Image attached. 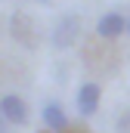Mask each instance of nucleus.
Listing matches in <instances>:
<instances>
[{
    "instance_id": "9d476101",
    "label": "nucleus",
    "mask_w": 130,
    "mask_h": 133,
    "mask_svg": "<svg viewBox=\"0 0 130 133\" xmlns=\"http://www.w3.org/2000/svg\"><path fill=\"white\" fill-rule=\"evenodd\" d=\"M127 34H130V16H127Z\"/></svg>"
},
{
    "instance_id": "7ed1b4c3",
    "label": "nucleus",
    "mask_w": 130,
    "mask_h": 133,
    "mask_svg": "<svg viewBox=\"0 0 130 133\" xmlns=\"http://www.w3.org/2000/svg\"><path fill=\"white\" fill-rule=\"evenodd\" d=\"M0 111H3V118H6L12 127H25V124L31 121V108H28V102L22 99L19 93H6V96L0 99Z\"/></svg>"
},
{
    "instance_id": "0eeeda50",
    "label": "nucleus",
    "mask_w": 130,
    "mask_h": 133,
    "mask_svg": "<svg viewBox=\"0 0 130 133\" xmlns=\"http://www.w3.org/2000/svg\"><path fill=\"white\" fill-rule=\"evenodd\" d=\"M118 133H130V111L121 115V121H118Z\"/></svg>"
},
{
    "instance_id": "6e6552de",
    "label": "nucleus",
    "mask_w": 130,
    "mask_h": 133,
    "mask_svg": "<svg viewBox=\"0 0 130 133\" xmlns=\"http://www.w3.org/2000/svg\"><path fill=\"white\" fill-rule=\"evenodd\" d=\"M9 127H12V124H9V121L3 118V111H0V133H9Z\"/></svg>"
},
{
    "instance_id": "20e7f679",
    "label": "nucleus",
    "mask_w": 130,
    "mask_h": 133,
    "mask_svg": "<svg viewBox=\"0 0 130 133\" xmlns=\"http://www.w3.org/2000/svg\"><path fill=\"white\" fill-rule=\"evenodd\" d=\"M96 34L105 37V40H115V37L127 34V16H121V12H105V16H99Z\"/></svg>"
},
{
    "instance_id": "1a4fd4ad",
    "label": "nucleus",
    "mask_w": 130,
    "mask_h": 133,
    "mask_svg": "<svg viewBox=\"0 0 130 133\" xmlns=\"http://www.w3.org/2000/svg\"><path fill=\"white\" fill-rule=\"evenodd\" d=\"M40 133H68V130H40Z\"/></svg>"
},
{
    "instance_id": "9b49d317",
    "label": "nucleus",
    "mask_w": 130,
    "mask_h": 133,
    "mask_svg": "<svg viewBox=\"0 0 130 133\" xmlns=\"http://www.w3.org/2000/svg\"><path fill=\"white\" fill-rule=\"evenodd\" d=\"M34 3H50V0H34Z\"/></svg>"
},
{
    "instance_id": "f03ea898",
    "label": "nucleus",
    "mask_w": 130,
    "mask_h": 133,
    "mask_svg": "<svg viewBox=\"0 0 130 133\" xmlns=\"http://www.w3.org/2000/svg\"><path fill=\"white\" fill-rule=\"evenodd\" d=\"M77 115L87 121V118H93L99 111V102H102V87H99L96 81H84L81 87H77Z\"/></svg>"
},
{
    "instance_id": "423d86ee",
    "label": "nucleus",
    "mask_w": 130,
    "mask_h": 133,
    "mask_svg": "<svg viewBox=\"0 0 130 133\" xmlns=\"http://www.w3.org/2000/svg\"><path fill=\"white\" fill-rule=\"evenodd\" d=\"M40 121L47 124V130H68V111L56 99H50L40 108Z\"/></svg>"
},
{
    "instance_id": "39448f33",
    "label": "nucleus",
    "mask_w": 130,
    "mask_h": 133,
    "mask_svg": "<svg viewBox=\"0 0 130 133\" xmlns=\"http://www.w3.org/2000/svg\"><path fill=\"white\" fill-rule=\"evenodd\" d=\"M9 31H12V37H16L22 46H28V50L34 46V22H31V16L12 12V16H9Z\"/></svg>"
},
{
    "instance_id": "f257e3e1",
    "label": "nucleus",
    "mask_w": 130,
    "mask_h": 133,
    "mask_svg": "<svg viewBox=\"0 0 130 133\" xmlns=\"http://www.w3.org/2000/svg\"><path fill=\"white\" fill-rule=\"evenodd\" d=\"M81 31H84V25H81V16L77 12H65L62 19L53 25V34H50V43H53V50H71L77 40H81Z\"/></svg>"
}]
</instances>
